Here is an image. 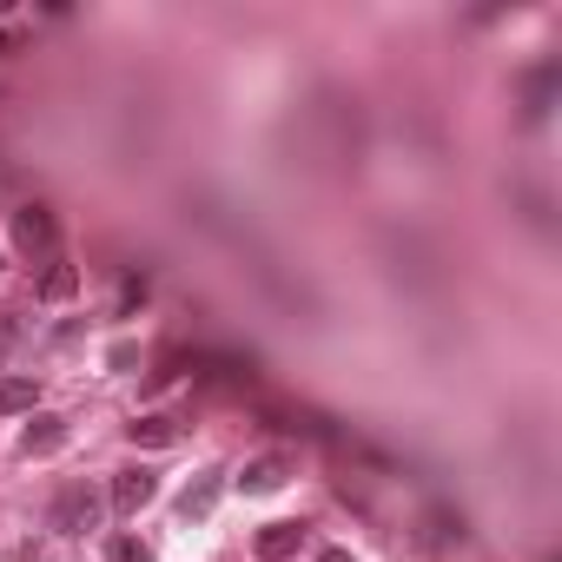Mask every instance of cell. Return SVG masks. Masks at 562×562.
<instances>
[{"instance_id":"obj_1","label":"cell","mask_w":562,"mask_h":562,"mask_svg":"<svg viewBox=\"0 0 562 562\" xmlns=\"http://www.w3.org/2000/svg\"><path fill=\"white\" fill-rule=\"evenodd\" d=\"M47 522H54L60 536H80V529H93V522H100V496H93L87 483H67V490L54 496V509H47Z\"/></svg>"},{"instance_id":"obj_2","label":"cell","mask_w":562,"mask_h":562,"mask_svg":"<svg viewBox=\"0 0 562 562\" xmlns=\"http://www.w3.org/2000/svg\"><path fill=\"white\" fill-rule=\"evenodd\" d=\"M14 245H21L27 258H54V245H60L54 212H47V205H21V212H14Z\"/></svg>"},{"instance_id":"obj_3","label":"cell","mask_w":562,"mask_h":562,"mask_svg":"<svg viewBox=\"0 0 562 562\" xmlns=\"http://www.w3.org/2000/svg\"><path fill=\"white\" fill-rule=\"evenodd\" d=\"M153 496H159V476H153V470H120L113 490H106V503H113L120 516H139Z\"/></svg>"},{"instance_id":"obj_4","label":"cell","mask_w":562,"mask_h":562,"mask_svg":"<svg viewBox=\"0 0 562 562\" xmlns=\"http://www.w3.org/2000/svg\"><path fill=\"white\" fill-rule=\"evenodd\" d=\"M305 536H312L305 522H265L251 549H258V562H285V555H299V549H305Z\"/></svg>"},{"instance_id":"obj_5","label":"cell","mask_w":562,"mask_h":562,"mask_svg":"<svg viewBox=\"0 0 562 562\" xmlns=\"http://www.w3.org/2000/svg\"><path fill=\"white\" fill-rule=\"evenodd\" d=\"M218 490H225V470H199V476L186 483V496H179V516H186V522H205V516L218 509Z\"/></svg>"},{"instance_id":"obj_6","label":"cell","mask_w":562,"mask_h":562,"mask_svg":"<svg viewBox=\"0 0 562 562\" xmlns=\"http://www.w3.org/2000/svg\"><path fill=\"white\" fill-rule=\"evenodd\" d=\"M285 476H292V457H258V463H245L238 490L245 496H271V490H285Z\"/></svg>"},{"instance_id":"obj_7","label":"cell","mask_w":562,"mask_h":562,"mask_svg":"<svg viewBox=\"0 0 562 562\" xmlns=\"http://www.w3.org/2000/svg\"><path fill=\"white\" fill-rule=\"evenodd\" d=\"M60 443H67V417H34L21 430V457H54Z\"/></svg>"},{"instance_id":"obj_8","label":"cell","mask_w":562,"mask_h":562,"mask_svg":"<svg viewBox=\"0 0 562 562\" xmlns=\"http://www.w3.org/2000/svg\"><path fill=\"white\" fill-rule=\"evenodd\" d=\"M74 292H80V271H74L67 258H47V271H41V299L60 305V299H74Z\"/></svg>"},{"instance_id":"obj_9","label":"cell","mask_w":562,"mask_h":562,"mask_svg":"<svg viewBox=\"0 0 562 562\" xmlns=\"http://www.w3.org/2000/svg\"><path fill=\"white\" fill-rule=\"evenodd\" d=\"M34 404H41V384H34V378H0V417L34 411Z\"/></svg>"},{"instance_id":"obj_10","label":"cell","mask_w":562,"mask_h":562,"mask_svg":"<svg viewBox=\"0 0 562 562\" xmlns=\"http://www.w3.org/2000/svg\"><path fill=\"white\" fill-rule=\"evenodd\" d=\"M126 437L159 450V443H172V437H179V424H172V417H133V424H126Z\"/></svg>"},{"instance_id":"obj_11","label":"cell","mask_w":562,"mask_h":562,"mask_svg":"<svg viewBox=\"0 0 562 562\" xmlns=\"http://www.w3.org/2000/svg\"><path fill=\"white\" fill-rule=\"evenodd\" d=\"M555 80H562V67H555V60H549V67L529 80V120H542V113H549V93H555Z\"/></svg>"},{"instance_id":"obj_12","label":"cell","mask_w":562,"mask_h":562,"mask_svg":"<svg viewBox=\"0 0 562 562\" xmlns=\"http://www.w3.org/2000/svg\"><path fill=\"white\" fill-rule=\"evenodd\" d=\"M146 292H153V285H146V271H126V278H120V318H133V312L146 305Z\"/></svg>"},{"instance_id":"obj_13","label":"cell","mask_w":562,"mask_h":562,"mask_svg":"<svg viewBox=\"0 0 562 562\" xmlns=\"http://www.w3.org/2000/svg\"><path fill=\"white\" fill-rule=\"evenodd\" d=\"M106 562H153V549H146V542H133V536H113Z\"/></svg>"},{"instance_id":"obj_14","label":"cell","mask_w":562,"mask_h":562,"mask_svg":"<svg viewBox=\"0 0 562 562\" xmlns=\"http://www.w3.org/2000/svg\"><path fill=\"white\" fill-rule=\"evenodd\" d=\"M325 562H358V555L351 549H325Z\"/></svg>"},{"instance_id":"obj_15","label":"cell","mask_w":562,"mask_h":562,"mask_svg":"<svg viewBox=\"0 0 562 562\" xmlns=\"http://www.w3.org/2000/svg\"><path fill=\"white\" fill-rule=\"evenodd\" d=\"M8 47H14V41H8V34H0V54H8Z\"/></svg>"}]
</instances>
